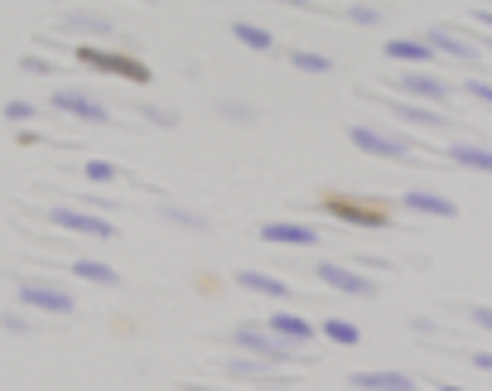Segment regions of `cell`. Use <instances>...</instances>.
I'll return each instance as SVG.
<instances>
[{"instance_id":"cell-1","label":"cell","mask_w":492,"mask_h":391,"mask_svg":"<svg viewBox=\"0 0 492 391\" xmlns=\"http://www.w3.org/2000/svg\"><path fill=\"white\" fill-rule=\"evenodd\" d=\"M78 63L97 68V73H111V78H125V82H150V63H140L135 53H107V49L82 44L78 49Z\"/></svg>"},{"instance_id":"cell-2","label":"cell","mask_w":492,"mask_h":391,"mask_svg":"<svg viewBox=\"0 0 492 391\" xmlns=\"http://www.w3.org/2000/svg\"><path fill=\"white\" fill-rule=\"evenodd\" d=\"M319 208L339 222H357V228H372V222H386V203L376 199H348V193H319Z\"/></svg>"},{"instance_id":"cell-3","label":"cell","mask_w":492,"mask_h":391,"mask_svg":"<svg viewBox=\"0 0 492 391\" xmlns=\"http://www.w3.org/2000/svg\"><path fill=\"white\" fill-rule=\"evenodd\" d=\"M348 135H353L357 150H367V155H376V160H411V145H405L401 135L372 131V126H353Z\"/></svg>"},{"instance_id":"cell-4","label":"cell","mask_w":492,"mask_h":391,"mask_svg":"<svg viewBox=\"0 0 492 391\" xmlns=\"http://www.w3.org/2000/svg\"><path fill=\"white\" fill-rule=\"evenodd\" d=\"M53 228H63V232H78V237H102V242H111V237H116V228H111L107 218L78 213V208H53Z\"/></svg>"},{"instance_id":"cell-5","label":"cell","mask_w":492,"mask_h":391,"mask_svg":"<svg viewBox=\"0 0 492 391\" xmlns=\"http://www.w3.org/2000/svg\"><path fill=\"white\" fill-rule=\"evenodd\" d=\"M20 300L34 304V310H49V314H73V295L59 285H39V281H20Z\"/></svg>"},{"instance_id":"cell-6","label":"cell","mask_w":492,"mask_h":391,"mask_svg":"<svg viewBox=\"0 0 492 391\" xmlns=\"http://www.w3.org/2000/svg\"><path fill=\"white\" fill-rule=\"evenodd\" d=\"M319 281L329 285V290H343V295H372V290H376L367 275L348 271V266H339V261H323V266H319Z\"/></svg>"},{"instance_id":"cell-7","label":"cell","mask_w":492,"mask_h":391,"mask_svg":"<svg viewBox=\"0 0 492 391\" xmlns=\"http://www.w3.org/2000/svg\"><path fill=\"white\" fill-rule=\"evenodd\" d=\"M237 343L251 348V353L261 358H300L304 348H290L285 339H275V333H261V329H237Z\"/></svg>"},{"instance_id":"cell-8","label":"cell","mask_w":492,"mask_h":391,"mask_svg":"<svg viewBox=\"0 0 492 391\" xmlns=\"http://www.w3.org/2000/svg\"><path fill=\"white\" fill-rule=\"evenodd\" d=\"M261 237L265 242H280V247H314L319 242V232L309 222H265Z\"/></svg>"},{"instance_id":"cell-9","label":"cell","mask_w":492,"mask_h":391,"mask_svg":"<svg viewBox=\"0 0 492 391\" xmlns=\"http://www.w3.org/2000/svg\"><path fill=\"white\" fill-rule=\"evenodd\" d=\"M53 107H59V111H73V116H82V121H107V107L92 102L88 92H73V88H59V92H53Z\"/></svg>"},{"instance_id":"cell-10","label":"cell","mask_w":492,"mask_h":391,"mask_svg":"<svg viewBox=\"0 0 492 391\" xmlns=\"http://www.w3.org/2000/svg\"><path fill=\"white\" fill-rule=\"evenodd\" d=\"M271 333H275V339H285L290 348H309V343H314V324L300 319V314H271Z\"/></svg>"},{"instance_id":"cell-11","label":"cell","mask_w":492,"mask_h":391,"mask_svg":"<svg viewBox=\"0 0 492 391\" xmlns=\"http://www.w3.org/2000/svg\"><path fill=\"white\" fill-rule=\"evenodd\" d=\"M401 203L411 208V213H430V218H454V213H459V203H454V199H444V193H430V189L405 193Z\"/></svg>"},{"instance_id":"cell-12","label":"cell","mask_w":492,"mask_h":391,"mask_svg":"<svg viewBox=\"0 0 492 391\" xmlns=\"http://www.w3.org/2000/svg\"><path fill=\"white\" fill-rule=\"evenodd\" d=\"M396 88H401L405 97H425V102H444V97H449L444 78H430V73H405Z\"/></svg>"},{"instance_id":"cell-13","label":"cell","mask_w":492,"mask_h":391,"mask_svg":"<svg viewBox=\"0 0 492 391\" xmlns=\"http://www.w3.org/2000/svg\"><path fill=\"white\" fill-rule=\"evenodd\" d=\"M353 386L357 391H415V382L405 372H357Z\"/></svg>"},{"instance_id":"cell-14","label":"cell","mask_w":492,"mask_h":391,"mask_svg":"<svg viewBox=\"0 0 492 391\" xmlns=\"http://www.w3.org/2000/svg\"><path fill=\"white\" fill-rule=\"evenodd\" d=\"M449 160L463 164V170H483V174H492V150H487V145L459 141V145H449Z\"/></svg>"},{"instance_id":"cell-15","label":"cell","mask_w":492,"mask_h":391,"mask_svg":"<svg viewBox=\"0 0 492 391\" xmlns=\"http://www.w3.org/2000/svg\"><path fill=\"white\" fill-rule=\"evenodd\" d=\"M430 44H425V39H391V44H386V59H396V63H425L430 59Z\"/></svg>"},{"instance_id":"cell-16","label":"cell","mask_w":492,"mask_h":391,"mask_svg":"<svg viewBox=\"0 0 492 391\" xmlns=\"http://www.w3.org/2000/svg\"><path fill=\"white\" fill-rule=\"evenodd\" d=\"M425 44H430L434 53H449V59H478V49H473V44H463V39H459V34H449V30H434Z\"/></svg>"},{"instance_id":"cell-17","label":"cell","mask_w":492,"mask_h":391,"mask_svg":"<svg viewBox=\"0 0 492 391\" xmlns=\"http://www.w3.org/2000/svg\"><path fill=\"white\" fill-rule=\"evenodd\" d=\"M237 281H242L246 290H261V295H275V300L290 295L285 281H275V275H261V271H237Z\"/></svg>"},{"instance_id":"cell-18","label":"cell","mask_w":492,"mask_h":391,"mask_svg":"<svg viewBox=\"0 0 492 391\" xmlns=\"http://www.w3.org/2000/svg\"><path fill=\"white\" fill-rule=\"evenodd\" d=\"M73 275H82L92 285H116V271L102 266V261H73Z\"/></svg>"},{"instance_id":"cell-19","label":"cell","mask_w":492,"mask_h":391,"mask_svg":"<svg viewBox=\"0 0 492 391\" xmlns=\"http://www.w3.org/2000/svg\"><path fill=\"white\" fill-rule=\"evenodd\" d=\"M396 116H401V121H415V126H444L440 111H430V107H411V102H396Z\"/></svg>"},{"instance_id":"cell-20","label":"cell","mask_w":492,"mask_h":391,"mask_svg":"<svg viewBox=\"0 0 492 391\" xmlns=\"http://www.w3.org/2000/svg\"><path fill=\"white\" fill-rule=\"evenodd\" d=\"M232 34L242 39L246 49H271V34H265L261 24H246V20H237V24H232Z\"/></svg>"},{"instance_id":"cell-21","label":"cell","mask_w":492,"mask_h":391,"mask_svg":"<svg viewBox=\"0 0 492 391\" xmlns=\"http://www.w3.org/2000/svg\"><path fill=\"white\" fill-rule=\"evenodd\" d=\"M323 333H329L333 343H343V348L357 343V324H348V319H329V324H323Z\"/></svg>"},{"instance_id":"cell-22","label":"cell","mask_w":492,"mask_h":391,"mask_svg":"<svg viewBox=\"0 0 492 391\" xmlns=\"http://www.w3.org/2000/svg\"><path fill=\"white\" fill-rule=\"evenodd\" d=\"M294 68H300V73H329V59H323V53H309V49H294Z\"/></svg>"},{"instance_id":"cell-23","label":"cell","mask_w":492,"mask_h":391,"mask_svg":"<svg viewBox=\"0 0 492 391\" xmlns=\"http://www.w3.org/2000/svg\"><path fill=\"white\" fill-rule=\"evenodd\" d=\"M88 179H92V184H111V179H116V164H111V160H92Z\"/></svg>"},{"instance_id":"cell-24","label":"cell","mask_w":492,"mask_h":391,"mask_svg":"<svg viewBox=\"0 0 492 391\" xmlns=\"http://www.w3.org/2000/svg\"><path fill=\"white\" fill-rule=\"evenodd\" d=\"M463 92H469V97H478V102H487V107H492V82H478V78H473V82H463Z\"/></svg>"},{"instance_id":"cell-25","label":"cell","mask_w":492,"mask_h":391,"mask_svg":"<svg viewBox=\"0 0 492 391\" xmlns=\"http://www.w3.org/2000/svg\"><path fill=\"white\" fill-rule=\"evenodd\" d=\"M5 116L10 121H34V107L30 102H5Z\"/></svg>"},{"instance_id":"cell-26","label":"cell","mask_w":492,"mask_h":391,"mask_svg":"<svg viewBox=\"0 0 492 391\" xmlns=\"http://www.w3.org/2000/svg\"><path fill=\"white\" fill-rule=\"evenodd\" d=\"M73 24L78 30H111V20H97V15H78Z\"/></svg>"},{"instance_id":"cell-27","label":"cell","mask_w":492,"mask_h":391,"mask_svg":"<svg viewBox=\"0 0 492 391\" xmlns=\"http://www.w3.org/2000/svg\"><path fill=\"white\" fill-rule=\"evenodd\" d=\"M353 20H357V24H376L382 15H376V10H367V5H357V10H353Z\"/></svg>"},{"instance_id":"cell-28","label":"cell","mask_w":492,"mask_h":391,"mask_svg":"<svg viewBox=\"0 0 492 391\" xmlns=\"http://www.w3.org/2000/svg\"><path fill=\"white\" fill-rule=\"evenodd\" d=\"M473 319H478L483 329H492V304H478V310H473Z\"/></svg>"},{"instance_id":"cell-29","label":"cell","mask_w":492,"mask_h":391,"mask_svg":"<svg viewBox=\"0 0 492 391\" xmlns=\"http://www.w3.org/2000/svg\"><path fill=\"white\" fill-rule=\"evenodd\" d=\"M473 368H483V372H492V353H473Z\"/></svg>"},{"instance_id":"cell-30","label":"cell","mask_w":492,"mask_h":391,"mask_svg":"<svg viewBox=\"0 0 492 391\" xmlns=\"http://www.w3.org/2000/svg\"><path fill=\"white\" fill-rule=\"evenodd\" d=\"M440 391H463V386H440Z\"/></svg>"},{"instance_id":"cell-31","label":"cell","mask_w":492,"mask_h":391,"mask_svg":"<svg viewBox=\"0 0 492 391\" xmlns=\"http://www.w3.org/2000/svg\"><path fill=\"white\" fill-rule=\"evenodd\" d=\"M189 391H203V386H189Z\"/></svg>"}]
</instances>
